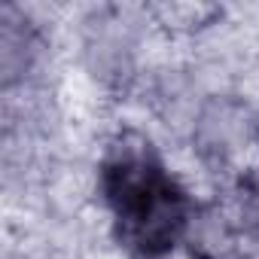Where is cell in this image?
<instances>
[{"instance_id":"7a4b0ae2","label":"cell","mask_w":259,"mask_h":259,"mask_svg":"<svg viewBox=\"0 0 259 259\" xmlns=\"http://www.w3.org/2000/svg\"><path fill=\"white\" fill-rule=\"evenodd\" d=\"M195 147L207 165L256 174L253 162L259 156V119L235 98H210L195 122Z\"/></svg>"},{"instance_id":"6da1fadb","label":"cell","mask_w":259,"mask_h":259,"mask_svg":"<svg viewBox=\"0 0 259 259\" xmlns=\"http://www.w3.org/2000/svg\"><path fill=\"white\" fill-rule=\"evenodd\" d=\"M101 189L113 210L119 241L144 259L171 253L189 226V195L141 135H122L107 150Z\"/></svg>"},{"instance_id":"3957f363","label":"cell","mask_w":259,"mask_h":259,"mask_svg":"<svg viewBox=\"0 0 259 259\" xmlns=\"http://www.w3.org/2000/svg\"><path fill=\"white\" fill-rule=\"evenodd\" d=\"M220 10L217 7H195V4H162L156 7V16L162 19V25H174V28H198L207 25Z\"/></svg>"}]
</instances>
